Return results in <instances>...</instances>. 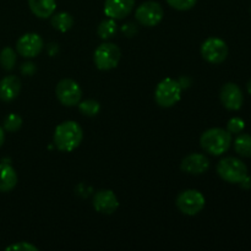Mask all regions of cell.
I'll use <instances>...</instances> for the list:
<instances>
[{
	"label": "cell",
	"instance_id": "18",
	"mask_svg": "<svg viewBox=\"0 0 251 251\" xmlns=\"http://www.w3.org/2000/svg\"><path fill=\"white\" fill-rule=\"evenodd\" d=\"M51 26L64 33L74 26V19L69 12H58L51 17Z\"/></svg>",
	"mask_w": 251,
	"mask_h": 251
},
{
	"label": "cell",
	"instance_id": "2",
	"mask_svg": "<svg viewBox=\"0 0 251 251\" xmlns=\"http://www.w3.org/2000/svg\"><path fill=\"white\" fill-rule=\"evenodd\" d=\"M232 144V134L221 127L208 129L201 135L200 145L207 153L221 156L229 150Z\"/></svg>",
	"mask_w": 251,
	"mask_h": 251
},
{
	"label": "cell",
	"instance_id": "27",
	"mask_svg": "<svg viewBox=\"0 0 251 251\" xmlns=\"http://www.w3.org/2000/svg\"><path fill=\"white\" fill-rule=\"evenodd\" d=\"M122 31L124 32L125 34H126L127 37H132L135 33H136V28L134 27V25L132 24H127V25H124L122 28Z\"/></svg>",
	"mask_w": 251,
	"mask_h": 251
},
{
	"label": "cell",
	"instance_id": "13",
	"mask_svg": "<svg viewBox=\"0 0 251 251\" xmlns=\"http://www.w3.org/2000/svg\"><path fill=\"white\" fill-rule=\"evenodd\" d=\"M135 0H105L104 14L113 20H122L134 10Z\"/></svg>",
	"mask_w": 251,
	"mask_h": 251
},
{
	"label": "cell",
	"instance_id": "16",
	"mask_svg": "<svg viewBox=\"0 0 251 251\" xmlns=\"http://www.w3.org/2000/svg\"><path fill=\"white\" fill-rule=\"evenodd\" d=\"M17 184V173L9 163H0V191H11Z\"/></svg>",
	"mask_w": 251,
	"mask_h": 251
},
{
	"label": "cell",
	"instance_id": "20",
	"mask_svg": "<svg viewBox=\"0 0 251 251\" xmlns=\"http://www.w3.org/2000/svg\"><path fill=\"white\" fill-rule=\"evenodd\" d=\"M115 32H117V24H115V20L109 19V17H108L107 20H103L97 29L98 36L102 39L112 38L115 34Z\"/></svg>",
	"mask_w": 251,
	"mask_h": 251
},
{
	"label": "cell",
	"instance_id": "30",
	"mask_svg": "<svg viewBox=\"0 0 251 251\" xmlns=\"http://www.w3.org/2000/svg\"><path fill=\"white\" fill-rule=\"evenodd\" d=\"M247 88H248V92H249L250 95H251V80L249 81V82H248V85H247Z\"/></svg>",
	"mask_w": 251,
	"mask_h": 251
},
{
	"label": "cell",
	"instance_id": "22",
	"mask_svg": "<svg viewBox=\"0 0 251 251\" xmlns=\"http://www.w3.org/2000/svg\"><path fill=\"white\" fill-rule=\"evenodd\" d=\"M78 110L86 117H96L100 110V104L95 100H86L78 103Z\"/></svg>",
	"mask_w": 251,
	"mask_h": 251
},
{
	"label": "cell",
	"instance_id": "24",
	"mask_svg": "<svg viewBox=\"0 0 251 251\" xmlns=\"http://www.w3.org/2000/svg\"><path fill=\"white\" fill-rule=\"evenodd\" d=\"M196 1L198 0H167L169 6L179 10V11H188V10L193 9L196 5Z\"/></svg>",
	"mask_w": 251,
	"mask_h": 251
},
{
	"label": "cell",
	"instance_id": "8",
	"mask_svg": "<svg viewBox=\"0 0 251 251\" xmlns=\"http://www.w3.org/2000/svg\"><path fill=\"white\" fill-rule=\"evenodd\" d=\"M201 55L211 64L223 63L228 56L227 43L217 37L207 38L201 44Z\"/></svg>",
	"mask_w": 251,
	"mask_h": 251
},
{
	"label": "cell",
	"instance_id": "19",
	"mask_svg": "<svg viewBox=\"0 0 251 251\" xmlns=\"http://www.w3.org/2000/svg\"><path fill=\"white\" fill-rule=\"evenodd\" d=\"M234 149L242 157H251V135L242 134L235 139Z\"/></svg>",
	"mask_w": 251,
	"mask_h": 251
},
{
	"label": "cell",
	"instance_id": "17",
	"mask_svg": "<svg viewBox=\"0 0 251 251\" xmlns=\"http://www.w3.org/2000/svg\"><path fill=\"white\" fill-rule=\"evenodd\" d=\"M28 6L32 14L39 19H48L56 9L55 0H28Z\"/></svg>",
	"mask_w": 251,
	"mask_h": 251
},
{
	"label": "cell",
	"instance_id": "10",
	"mask_svg": "<svg viewBox=\"0 0 251 251\" xmlns=\"http://www.w3.org/2000/svg\"><path fill=\"white\" fill-rule=\"evenodd\" d=\"M43 39L37 33H26L16 42V50L24 58H34L43 49Z\"/></svg>",
	"mask_w": 251,
	"mask_h": 251
},
{
	"label": "cell",
	"instance_id": "21",
	"mask_svg": "<svg viewBox=\"0 0 251 251\" xmlns=\"http://www.w3.org/2000/svg\"><path fill=\"white\" fill-rule=\"evenodd\" d=\"M15 64H16V51L14 50L10 47L2 49L0 51V65L5 70H12L15 68Z\"/></svg>",
	"mask_w": 251,
	"mask_h": 251
},
{
	"label": "cell",
	"instance_id": "25",
	"mask_svg": "<svg viewBox=\"0 0 251 251\" xmlns=\"http://www.w3.org/2000/svg\"><path fill=\"white\" fill-rule=\"evenodd\" d=\"M245 123L240 118H232L227 124V131L230 134H240L244 130Z\"/></svg>",
	"mask_w": 251,
	"mask_h": 251
},
{
	"label": "cell",
	"instance_id": "28",
	"mask_svg": "<svg viewBox=\"0 0 251 251\" xmlns=\"http://www.w3.org/2000/svg\"><path fill=\"white\" fill-rule=\"evenodd\" d=\"M22 71H24V73H26V74H28V75H32V74H33V71H34L33 64H32V63L24 64V66H22Z\"/></svg>",
	"mask_w": 251,
	"mask_h": 251
},
{
	"label": "cell",
	"instance_id": "4",
	"mask_svg": "<svg viewBox=\"0 0 251 251\" xmlns=\"http://www.w3.org/2000/svg\"><path fill=\"white\" fill-rule=\"evenodd\" d=\"M217 173L227 183L240 184L248 176V167L235 157H226L217 164Z\"/></svg>",
	"mask_w": 251,
	"mask_h": 251
},
{
	"label": "cell",
	"instance_id": "23",
	"mask_svg": "<svg viewBox=\"0 0 251 251\" xmlns=\"http://www.w3.org/2000/svg\"><path fill=\"white\" fill-rule=\"evenodd\" d=\"M21 126H22V118L20 117L19 114H16V113H11V114L7 115L4 120V125H2L4 130H6V131H10V132L17 131Z\"/></svg>",
	"mask_w": 251,
	"mask_h": 251
},
{
	"label": "cell",
	"instance_id": "3",
	"mask_svg": "<svg viewBox=\"0 0 251 251\" xmlns=\"http://www.w3.org/2000/svg\"><path fill=\"white\" fill-rule=\"evenodd\" d=\"M183 86L178 80L167 77L157 85L154 91V100L162 108H171L176 105L181 98Z\"/></svg>",
	"mask_w": 251,
	"mask_h": 251
},
{
	"label": "cell",
	"instance_id": "1",
	"mask_svg": "<svg viewBox=\"0 0 251 251\" xmlns=\"http://www.w3.org/2000/svg\"><path fill=\"white\" fill-rule=\"evenodd\" d=\"M83 139L82 127L73 120H68L55 127L54 145L59 151L71 152L77 149Z\"/></svg>",
	"mask_w": 251,
	"mask_h": 251
},
{
	"label": "cell",
	"instance_id": "6",
	"mask_svg": "<svg viewBox=\"0 0 251 251\" xmlns=\"http://www.w3.org/2000/svg\"><path fill=\"white\" fill-rule=\"evenodd\" d=\"M205 196L199 190H185L180 193L176 198V207L184 215L195 216L200 213L205 207Z\"/></svg>",
	"mask_w": 251,
	"mask_h": 251
},
{
	"label": "cell",
	"instance_id": "14",
	"mask_svg": "<svg viewBox=\"0 0 251 251\" xmlns=\"http://www.w3.org/2000/svg\"><path fill=\"white\" fill-rule=\"evenodd\" d=\"M181 171L189 174H203L210 168V161L206 156L201 153H191L183 159L180 166Z\"/></svg>",
	"mask_w": 251,
	"mask_h": 251
},
{
	"label": "cell",
	"instance_id": "26",
	"mask_svg": "<svg viewBox=\"0 0 251 251\" xmlns=\"http://www.w3.org/2000/svg\"><path fill=\"white\" fill-rule=\"evenodd\" d=\"M5 250H17V251H37L38 250V248L36 247V245L33 244H29V243L27 242H20V243H16V244H12L10 245V247H7Z\"/></svg>",
	"mask_w": 251,
	"mask_h": 251
},
{
	"label": "cell",
	"instance_id": "11",
	"mask_svg": "<svg viewBox=\"0 0 251 251\" xmlns=\"http://www.w3.org/2000/svg\"><path fill=\"white\" fill-rule=\"evenodd\" d=\"M221 102L228 110H239L244 102V96L238 85L232 82L226 83L221 90Z\"/></svg>",
	"mask_w": 251,
	"mask_h": 251
},
{
	"label": "cell",
	"instance_id": "7",
	"mask_svg": "<svg viewBox=\"0 0 251 251\" xmlns=\"http://www.w3.org/2000/svg\"><path fill=\"white\" fill-rule=\"evenodd\" d=\"M55 95L59 102L66 107H74L78 104L82 97V90L80 85L73 78H64L59 81L55 88Z\"/></svg>",
	"mask_w": 251,
	"mask_h": 251
},
{
	"label": "cell",
	"instance_id": "9",
	"mask_svg": "<svg viewBox=\"0 0 251 251\" xmlns=\"http://www.w3.org/2000/svg\"><path fill=\"white\" fill-rule=\"evenodd\" d=\"M163 7L157 1L142 2L135 11V17H136L137 22L146 27L157 26L163 20Z\"/></svg>",
	"mask_w": 251,
	"mask_h": 251
},
{
	"label": "cell",
	"instance_id": "12",
	"mask_svg": "<svg viewBox=\"0 0 251 251\" xmlns=\"http://www.w3.org/2000/svg\"><path fill=\"white\" fill-rule=\"evenodd\" d=\"M93 207L100 213L112 215L119 207V201L112 190H100L93 198Z\"/></svg>",
	"mask_w": 251,
	"mask_h": 251
},
{
	"label": "cell",
	"instance_id": "5",
	"mask_svg": "<svg viewBox=\"0 0 251 251\" xmlns=\"http://www.w3.org/2000/svg\"><path fill=\"white\" fill-rule=\"evenodd\" d=\"M120 49L114 43H103L98 47L93 54V61H95L97 69L103 71L112 70L117 68L120 61Z\"/></svg>",
	"mask_w": 251,
	"mask_h": 251
},
{
	"label": "cell",
	"instance_id": "15",
	"mask_svg": "<svg viewBox=\"0 0 251 251\" xmlns=\"http://www.w3.org/2000/svg\"><path fill=\"white\" fill-rule=\"evenodd\" d=\"M21 91V81L17 76H5L0 81V100L4 102H11L19 96Z\"/></svg>",
	"mask_w": 251,
	"mask_h": 251
},
{
	"label": "cell",
	"instance_id": "29",
	"mask_svg": "<svg viewBox=\"0 0 251 251\" xmlns=\"http://www.w3.org/2000/svg\"><path fill=\"white\" fill-rule=\"evenodd\" d=\"M5 141V131H4V127L0 126V147L2 146Z\"/></svg>",
	"mask_w": 251,
	"mask_h": 251
}]
</instances>
